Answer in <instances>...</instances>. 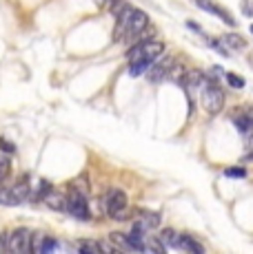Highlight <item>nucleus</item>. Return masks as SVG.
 <instances>
[{"label":"nucleus","instance_id":"nucleus-7","mask_svg":"<svg viewBox=\"0 0 253 254\" xmlns=\"http://www.w3.org/2000/svg\"><path fill=\"white\" fill-rule=\"evenodd\" d=\"M67 212L78 221H89L91 219L89 197L82 192H76V190H69V194H67Z\"/></svg>","mask_w":253,"mask_h":254},{"label":"nucleus","instance_id":"nucleus-6","mask_svg":"<svg viewBox=\"0 0 253 254\" xmlns=\"http://www.w3.org/2000/svg\"><path fill=\"white\" fill-rule=\"evenodd\" d=\"M31 197V186L27 182H18L9 188H0V203L4 206H20Z\"/></svg>","mask_w":253,"mask_h":254},{"label":"nucleus","instance_id":"nucleus-15","mask_svg":"<svg viewBox=\"0 0 253 254\" xmlns=\"http://www.w3.org/2000/svg\"><path fill=\"white\" fill-rule=\"evenodd\" d=\"M222 45L229 47V49H233V51H245V49H247V40L240 36V33L229 31V33L222 36Z\"/></svg>","mask_w":253,"mask_h":254},{"label":"nucleus","instance_id":"nucleus-21","mask_svg":"<svg viewBox=\"0 0 253 254\" xmlns=\"http://www.w3.org/2000/svg\"><path fill=\"white\" fill-rule=\"evenodd\" d=\"M229 86H233V89H245V77L238 75V73H225Z\"/></svg>","mask_w":253,"mask_h":254},{"label":"nucleus","instance_id":"nucleus-14","mask_svg":"<svg viewBox=\"0 0 253 254\" xmlns=\"http://www.w3.org/2000/svg\"><path fill=\"white\" fill-rule=\"evenodd\" d=\"M238 113V111H236ZM231 122L242 135H249L253 133V115H247V113H238V115H231Z\"/></svg>","mask_w":253,"mask_h":254},{"label":"nucleus","instance_id":"nucleus-25","mask_svg":"<svg viewBox=\"0 0 253 254\" xmlns=\"http://www.w3.org/2000/svg\"><path fill=\"white\" fill-rule=\"evenodd\" d=\"M242 13H245V16H253V2H249V0H247L245 2V9H242Z\"/></svg>","mask_w":253,"mask_h":254},{"label":"nucleus","instance_id":"nucleus-10","mask_svg":"<svg viewBox=\"0 0 253 254\" xmlns=\"http://www.w3.org/2000/svg\"><path fill=\"white\" fill-rule=\"evenodd\" d=\"M133 4H129L126 2L125 4V9L116 16V27H114V42H123V38H125V33H126V27H129V20H131V16H133Z\"/></svg>","mask_w":253,"mask_h":254},{"label":"nucleus","instance_id":"nucleus-23","mask_svg":"<svg viewBox=\"0 0 253 254\" xmlns=\"http://www.w3.org/2000/svg\"><path fill=\"white\" fill-rule=\"evenodd\" d=\"M225 175H227V177H233V179H245L247 177V170L242 168V166H238V168L233 166V168H227L225 170Z\"/></svg>","mask_w":253,"mask_h":254},{"label":"nucleus","instance_id":"nucleus-22","mask_svg":"<svg viewBox=\"0 0 253 254\" xmlns=\"http://www.w3.org/2000/svg\"><path fill=\"white\" fill-rule=\"evenodd\" d=\"M9 173H11V162H9V157L0 155V184L9 177Z\"/></svg>","mask_w":253,"mask_h":254},{"label":"nucleus","instance_id":"nucleus-9","mask_svg":"<svg viewBox=\"0 0 253 254\" xmlns=\"http://www.w3.org/2000/svg\"><path fill=\"white\" fill-rule=\"evenodd\" d=\"M193 2L198 4V7L202 9V11H207V13H211V16H216V18H220L225 24H229V27H236V18L231 16V13L227 11V9H222L220 4H216L213 0H193Z\"/></svg>","mask_w":253,"mask_h":254},{"label":"nucleus","instance_id":"nucleus-24","mask_svg":"<svg viewBox=\"0 0 253 254\" xmlns=\"http://www.w3.org/2000/svg\"><path fill=\"white\" fill-rule=\"evenodd\" d=\"M0 148H2V153H7V155L16 153V144H11L7 137H0Z\"/></svg>","mask_w":253,"mask_h":254},{"label":"nucleus","instance_id":"nucleus-19","mask_svg":"<svg viewBox=\"0 0 253 254\" xmlns=\"http://www.w3.org/2000/svg\"><path fill=\"white\" fill-rule=\"evenodd\" d=\"M69 190H76V192H82V194H87L89 197V179L82 175V177H78V179H74L71 182V186H69Z\"/></svg>","mask_w":253,"mask_h":254},{"label":"nucleus","instance_id":"nucleus-17","mask_svg":"<svg viewBox=\"0 0 253 254\" xmlns=\"http://www.w3.org/2000/svg\"><path fill=\"white\" fill-rule=\"evenodd\" d=\"M49 190H51V184L47 182V179H42V182H38V188L31 190V197L29 199H33V201H45V197H47Z\"/></svg>","mask_w":253,"mask_h":254},{"label":"nucleus","instance_id":"nucleus-8","mask_svg":"<svg viewBox=\"0 0 253 254\" xmlns=\"http://www.w3.org/2000/svg\"><path fill=\"white\" fill-rule=\"evenodd\" d=\"M173 64H176V58H171V56L164 58V53H162L160 58H155L153 64L149 66V71L144 73V75H147V80L151 82V84H160V82H164L169 77Z\"/></svg>","mask_w":253,"mask_h":254},{"label":"nucleus","instance_id":"nucleus-4","mask_svg":"<svg viewBox=\"0 0 253 254\" xmlns=\"http://www.w3.org/2000/svg\"><path fill=\"white\" fill-rule=\"evenodd\" d=\"M33 243V232L29 228H16L9 232L7 239V252L9 254H29Z\"/></svg>","mask_w":253,"mask_h":254},{"label":"nucleus","instance_id":"nucleus-18","mask_svg":"<svg viewBox=\"0 0 253 254\" xmlns=\"http://www.w3.org/2000/svg\"><path fill=\"white\" fill-rule=\"evenodd\" d=\"M78 250H80L82 254H98V252H102V243H98V241H80L78 243Z\"/></svg>","mask_w":253,"mask_h":254},{"label":"nucleus","instance_id":"nucleus-2","mask_svg":"<svg viewBox=\"0 0 253 254\" xmlns=\"http://www.w3.org/2000/svg\"><path fill=\"white\" fill-rule=\"evenodd\" d=\"M102 208H105L107 217L114 221H126L129 217V197L125 190L120 188H109L107 194L102 197Z\"/></svg>","mask_w":253,"mask_h":254},{"label":"nucleus","instance_id":"nucleus-26","mask_svg":"<svg viewBox=\"0 0 253 254\" xmlns=\"http://www.w3.org/2000/svg\"><path fill=\"white\" fill-rule=\"evenodd\" d=\"M251 33H253V24H251Z\"/></svg>","mask_w":253,"mask_h":254},{"label":"nucleus","instance_id":"nucleus-20","mask_svg":"<svg viewBox=\"0 0 253 254\" xmlns=\"http://www.w3.org/2000/svg\"><path fill=\"white\" fill-rule=\"evenodd\" d=\"M160 239H162V243L167 248H176V241H178V232L171 230V228H167V230H162L160 234Z\"/></svg>","mask_w":253,"mask_h":254},{"label":"nucleus","instance_id":"nucleus-1","mask_svg":"<svg viewBox=\"0 0 253 254\" xmlns=\"http://www.w3.org/2000/svg\"><path fill=\"white\" fill-rule=\"evenodd\" d=\"M198 95H200V104H202V109L207 111L209 115H218V113H222V109H225V100H227V95H225V91L220 89V82H218V80H213V77L204 75L200 89H198Z\"/></svg>","mask_w":253,"mask_h":254},{"label":"nucleus","instance_id":"nucleus-13","mask_svg":"<svg viewBox=\"0 0 253 254\" xmlns=\"http://www.w3.org/2000/svg\"><path fill=\"white\" fill-rule=\"evenodd\" d=\"M176 248L182 252H193V254H204V246L196 241V237L191 234H178V241H176Z\"/></svg>","mask_w":253,"mask_h":254},{"label":"nucleus","instance_id":"nucleus-5","mask_svg":"<svg viewBox=\"0 0 253 254\" xmlns=\"http://www.w3.org/2000/svg\"><path fill=\"white\" fill-rule=\"evenodd\" d=\"M149 27H151V20H149L147 11H142V9H133V16H131V20H129V27H126L123 42H126V45L138 42L140 36H142Z\"/></svg>","mask_w":253,"mask_h":254},{"label":"nucleus","instance_id":"nucleus-12","mask_svg":"<svg viewBox=\"0 0 253 254\" xmlns=\"http://www.w3.org/2000/svg\"><path fill=\"white\" fill-rule=\"evenodd\" d=\"M47 208H51L53 212H67V194L60 192V190H49L45 197Z\"/></svg>","mask_w":253,"mask_h":254},{"label":"nucleus","instance_id":"nucleus-3","mask_svg":"<svg viewBox=\"0 0 253 254\" xmlns=\"http://www.w3.org/2000/svg\"><path fill=\"white\" fill-rule=\"evenodd\" d=\"M164 51H167V45H164L162 40H158V38H147V40H138V42H133V45H129L125 58L129 62L142 60V58L155 60V58H160Z\"/></svg>","mask_w":253,"mask_h":254},{"label":"nucleus","instance_id":"nucleus-11","mask_svg":"<svg viewBox=\"0 0 253 254\" xmlns=\"http://www.w3.org/2000/svg\"><path fill=\"white\" fill-rule=\"evenodd\" d=\"M133 226L140 228V230H144V232H151L153 228L160 226V214L158 212H147V210H142V212L135 217Z\"/></svg>","mask_w":253,"mask_h":254},{"label":"nucleus","instance_id":"nucleus-16","mask_svg":"<svg viewBox=\"0 0 253 254\" xmlns=\"http://www.w3.org/2000/svg\"><path fill=\"white\" fill-rule=\"evenodd\" d=\"M153 64V60L149 58H142V60H135V62H129V75L131 77H138V75H144L149 71V66Z\"/></svg>","mask_w":253,"mask_h":254}]
</instances>
